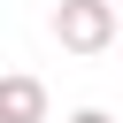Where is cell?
I'll use <instances>...</instances> for the list:
<instances>
[{"label":"cell","mask_w":123,"mask_h":123,"mask_svg":"<svg viewBox=\"0 0 123 123\" xmlns=\"http://www.w3.org/2000/svg\"><path fill=\"white\" fill-rule=\"evenodd\" d=\"M54 38L69 54H108L115 46V8L108 0H62L54 8Z\"/></svg>","instance_id":"6da1fadb"},{"label":"cell","mask_w":123,"mask_h":123,"mask_svg":"<svg viewBox=\"0 0 123 123\" xmlns=\"http://www.w3.org/2000/svg\"><path fill=\"white\" fill-rule=\"evenodd\" d=\"M0 123H46V85L31 69H8L0 77Z\"/></svg>","instance_id":"7a4b0ae2"},{"label":"cell","mask_w":123,"mask_h":123,"mask_svg":"<svg viewBox=\"0 0 123 123\" xmlns=\"http://www.w3.org/2000/svg\"><path fill=\"white\" fill-rule=\"evenodd\" d=\"M69 123H115V115H100V108H77V115H69Z\"/></svg>","instance_id":"3957f363"}]
</instances>
